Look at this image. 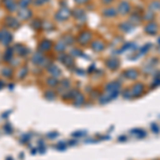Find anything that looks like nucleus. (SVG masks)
<instances>
[{"label": "nucleus", "mask_w": 160, "mask_h": 160, "mask_svg": "<svg viewBox=\"0 0 160 160\" xmlns=\"http://www.w3.org/2000/svg\"><path fill=\"white\" fill-rule=\"evenodd\" d=\"M49 69L51 71L50 73H51V75H52V76H58V75L61 74V71L58 68H57L56 65H51L50 68H49Z\"/></svg>", "instance_id": "f03ea898"}, {"label": "nucleus", "mask_w": 160, "mask_h": 160, "mask_svg": "<svg viewBox=\"0 0 160 160\" xmlns=\"http://www.w3.org/2000/svg\"><path fill=\"white\" fill-rule=\"evenodd\" d=\"M41 45H44V47H42L44 50H48L50 49V46H51V43L49 42V41H44V42L41 44Z\"/></svg>", "instance_id": "7ed1b4c3"}, {"label": "nucleus", "mask_w": 160, "mask_h": 160, "mask_svg": "<svg viewBox=\"0 0 160 160\" xmlns=\"http://www.w3.org/2000/svg\"><path fill=\"white\" fill-rule=\"evenodd\" d=\"M12 41V35L11 33L9 32L8 30H1L0 31V42L4 45L9 44Z\"/></svg>", "instance_id": "f257e3e1"}]
</instances>
